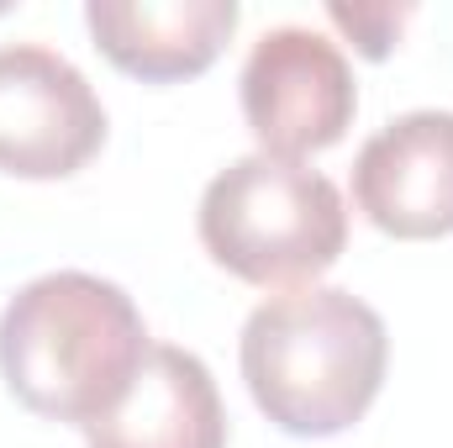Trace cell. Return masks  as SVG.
<instances>
[{
	"label": "cell",
	"mask_w": 453,
	"mask_h": 448,
	"mask_svg": "<svg viewBox=\"0 0 453 448\" xmlns=\"http://www.w3.org/2000/svg\"><path fill=\"white\" fill-rule=\"evenodd\" d=\"M237 364L253 406L290 438H338L380 396L385 317L338 285H301L258 301L242 322Z\"/></svg>",
	"instance_id": "6da1fadb"
},
{
	"label": "cell",
	"mask_w": 453,
	"mask_h": 448,
	"mask_svg": "<svg viewBox=\"0 0 453 448\" xmlns=\"http://www.w3.org/2000/svg\"><path fill=\"white\" fill-rule=\"evenodd\" d=\"M148 348L137 301L85 269L37 274L0 312L5 390L48 422H101L132 390Z\"/></svg>",
	"instance_id": "7a4b0ae2"
},
{
	"label": "cell",
	"mask_w": 453,
	"mask_h": 448,
	"mask_svg": "<svg viewBox=\"0 0 453 448\" xmlns=\"http://www.w3.org/2000/svg\"><path fill=\"white\" fill-rule=\"evenodd\" d=\"M201 248L258 290L317 285L348 248L342 190L296 158H232L201 196Z\"/></svg>",
	"instance_id": "3957f363"
},
{
	"label": "cell",
	"mask_w": 453,
	"mask_h": 448,
	"mask_svg": "<svg viewBox=\"0 0 453 448\" xmlns=\"http://www.w3.org/2000/svg\"><path fill=\"white\" fill-rule=\"evenodd\" d=\"M237 96L258 153L296 164L338 148L358 112V85L342 48L311 27H269L242 64Z\"/></svg>",
	"instance_id": "277c9868"
},
{
	"label": "cell",
	"mask_w": 453,
	"mask_h": 448,
	"mask_svg": "<svg viewBox=\"0 0 453 448\" xmlns=\"http://www.w3.org/2000/svg\"><path fill=\"white\" fill-rule=\"evenodd\" d=\"M106 143L96 85L42 42L0 48V174L69 180Z\"/></svg>",
	"instance_id": "5b68a950"
},
{
	"label": "cell",
	"mask_w": 453,
	"mask_h": 448,
	"mask_svg": "<svg viewBox=\"0 0 453 448\" xmlns=\"http://www.w3.org/2000/svg\"><path fill=\"white\" fill-rule=\"evenodd\" d=\"M353 201L390 237H453V112L385 121L353 158Z\"/></svg>",
	"instance_id": "8992f818"
},
{
	"label": "cell",
	"mask_w": 453,
	"mask_h": 448,
	"mask_svg": "<svg viewBox=\"0 0 453 448\" xmlns=\"http://www.w3.org/2000/svg\"><path fill=\"white\" fill-rule=\"evenodd\" d=\"M237 0H90L85 27L121 74L174 85L206 74L237 32Z\"/></svg>",
	"instance_id": "52a82bcc"
},
{
	"label": "cell",
	"mask_w": 453,
	"mask_h": 448,
	"mask_svg": "<svg viewBox=\"0 0 453 448\" xmlns=\"http://www.w3.org/2000/svg\"><path fill=\"white\" fill-rule=\"evenodd\" d=\"M90 448H226V406L201 353L153 343L132 390L85 428Z\"/></svg>",
	"instance_id": "ba28073f"
},
{
	"label": "cell",
	"mask_w": 453,
	"mask_h": 448,
	"mask_svg": "<svg viewBox=\"0 0 453 448\" xmlns=\"http://www.w3.org/2000/svg\"><path fill=\"white\" fill-rule=\"evenodd\" d=\"M327 16L353 37V48L364 58H385L395 48V32L406 27L411 5H327Z\"/></svg>",
	"instance_id": "9c48e42d"
}]
</instances>
